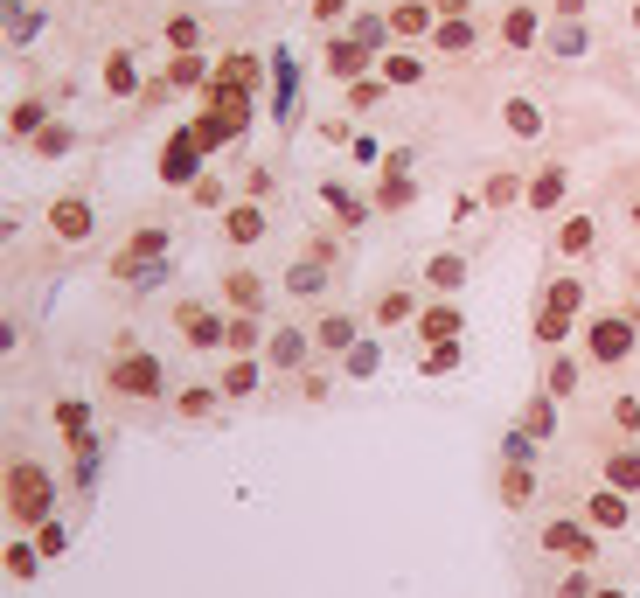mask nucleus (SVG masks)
I'll return each instance as SVG.
<instances>
[{
	"label": "nucleus",
	"mask_w": 640,
	"mask_h": 598,
	"mask_svg": "<svg viewBox=\"0 0 640 598\" xmlns=\"http://www.w3.org/2000/svg\"><path fill=\"white\" fill-rule=\"evenodd\" d=\"M557 202H564V167H543L529 181V209H557Z\"/></svg>",
	"instance_id": "nucleus-31"
},
{
	"label": "nucleus",
	"mask_w": 640,
	"mask_h": 598,
	"mask_svg": "<svg viewBox=\"0 0 640 598\" xmlns=\"http://www.w3.org/2000/svg\"><path fill=\"white\" fill-rule=\"evenodd\" d=\"M49 508H56V480H49L35 459H14V466H7V515H14L21 529H42Z\"/></svg>",
	"instance_id": "nucleus-2"
},
{
	"label": "nucleus",
	"mask_w": 640,
	"mask_h": 598,
	"mask_svg": "<svg viewBox=\"0 0 640 598\" xmlns=\"http://www.w3.org/2000/svg\"><path fill=\"white\" fill-rule=\"evenodd\" d=\"M432 28H439V7H432V0H404V7H390V35L411 42V35H432Z\"/></svg>",
	"instance_id": "nucleus-15"
},
{
	"label": "nucleus",
	"mask_w": 640,
	"mask_h": 598,
	"mask_svg": "<svg viewBox=\"0 0 640 598\" xmlns=\"http://www.w3.org/2000/svg\"><path fill=\"white\" fill-rule=\"evenodd\" d=\"M293 91H300V63L293 56H272V112L293 119Z\"/></svg>",
	"instance_id": "nucleus-21"
},
{
	"label": "nucleus",
	"mask_w": 640,
	"mask_h": 598,
	"mask_svg": "<svg viewBox=\"0 0 640 598\" xmlns=\"http://www.w3.org/2000/svg\"><path fill=\"white\" fill-rule=\"evenodd\" d=\"M376 320H383V327H397V320H418V299H411V293H383V299H376Z\"/></svg>",
	"instance_id": "nucleus-40"
},
{
	"label": "nucleus",
	"mask_w": 640,
	"mask_h": 598,
	"mask_svg": "<svg viewBox=\"0 0 640 598\" xmlns=\"http://www.w3.org/2000/svg\"><path fill=\"white\" fill-rule=\"evenodd\" d=\"M35 147H42V160L70 153V126H42V133H35Z\"/></svg>",
	"instance_id": "nucleus-50"
},
{
	"label": "nucleus",
	"mask_w": 640,
	"mask_h": 598,
	"mask_svg": "<svg viewBox=\"0 0 640 598\" xmlns=\"http://www.w3.org/2000/svg\"><path fill=\"white\" fill-rule=\"evenodd\" d=\"M550 7H557V14H571V21L585 14V0H550Z\"/></svg>",
	"instance_id": "nucleus-60"
},
{
	"label": "nucleus",
	"mask_w": 640,
	"mask_h": 598,
	"mask_svg": "<svg viewBox=\"0 0 640 598\" xmlns=\"http://www.w3.org/2000/svg\"><path fill=\"white\" fill-rule=\"evenodd\" d=\"M35 550H42V557H56V550H63V529H56V522H42V529H35Z\"/></svg>",
	"instance_id": "nucleus-55"
},
{
	"label": "nucleus",
	"mask_w": 640,
	"mask_h": 598,
	"mask_svg": "<svg viewBox=\"0 0 640 598\" xmlns=\"http://www.w3.org/2000/svg\"><path fill=\"white\" fill-rule=\"evenodd\" d=\"M341 14H348V0H314V21H320V28H327V21H341Z\"/></svg>",
	"instance_id": "nucleus-58"
},
{
	"label": "nucleus",
	"mask_w": 640,
	"mask_h": 598,
	"mask_svg": "<svg viewBox=\"0 0 640 598\" xmlns=\"http://www.w3.org/2000/svg\"><path fill=\"white\" fill-rule=\"evenodd\" d=\"M258 341H265L258 313H237V320H230V334H223V348H230V355H258Z\"/></svg>",
	"instance_id": "nucleus-29"
},
{
	"label": "nucleus",
	"mask_w": 640,
	"mask_h": 598,
	"mask_svg": "<svg viewBox=\"0 0 640 598\" xmlns=\"http://www.w3.org/2000/svg\"><path fill=\"white\" fill-rule=\"evenodd\" d=\"M355 42H362V49H383V42H390V14H362V21H355Z\"/></svg>",
	"instance_id": "nucleus-43"
},
{
	"label": "nucleus",
	"mask_w": 640,
	"mask_h": 598,
	"mask_svg": "<svg viewBox=\"0 0 640 598\" xmlns=\"http://www.w3.org/2000/svg\"><path fill=\"white\" fill-rule=\"evenodd\" d=\"M606 487L634 494V487H640V452H613V459H606Z\"/></svg>",
	"instance_id": "nucleus-32"
},
{
	"label": "nucleus",
	"mask_w": 640,
	"mask_h": 598,
	"mask_svg": "<svg viewBox=\"0 0 640 598\" xmlns=\"http://www.w3.org/2000/svg\"><path fill=\"white\" fill-rule=\"evenodd\" d=\"M223 299H230L237 313H258V306H265V279H258L251 265H237V272H223Z\"/></svg>",
	"instance_id": "nucleus-14"
},
{
	"label": "nucleus",
	"mask_w": 640,
	"mask_h": 598,
	"mask_svg": "<svg viewBox=\"0 0 640 598\" xmlns=\"http://www.w3.org/2000/svg\"><path fill=\"white\" fill-rule=\"evenodd\" d=\"M522 432H529V439H557V397H529Z\"/></svg>",
	"instance_id": "nucleus-30"
},
{
	"label": "nucleus",
	"mask_w": 640,
	"mask_h": 598,
	"mask_svg": "<svg viewBox=\"0 0 640 598\" xmlns=\"http://www.w3.org/2000/svg\"><path fill=\"white\" fill-rule=\"evenodd\" d=\"M634 28H640V7H634Z\"/></svg>",
	"instance_id": "nucleus-63"
},
{
	"label": "nucleus",
	"mask_w": 640,
	"mask_h": 598,
	"mask_svg": "<svg viewBox=\"0 0 640 598\" xmlns=\"http://www.w3.org/2000/svg\"><path fill=\"white\" fill-rule=\"evenodd\" d=\"M320 202H327V209H334V216H341V223H348V230H355V223H362V202H355V195H348V188H341V181H320Z\"/></svg>",
	"instance_id": "nucleus-36"
},
{
	"label": "nucleus",
	"mask_w": 640,
	"mask_h": 598,
	"mask_svg": "<svg viewBox=\"0 0 640 598\" xmlns=\"http://www.w3.org/2000/svg\"><path fill=\"white\" fill-rule=\"evenodd\" d=\"M536 341H543V348H564V341H571V313L543 306V313H536Z\"/></svg>",
	"instance_id": "nucleus-37"
},
{
	"label": "nucleus",
	"mask_w": 640,
	"mask_h": 598,
	"mask_svg": "<svg viewBox=\"0 0 640 598\" xmlns=\"http://www.w3.org/2000/svg\"><path fill=\"white\" fill-rule=\"evenodd\" d=\"M536 446H543V439H529V432H508V439H501V459H508V466H529V459H536Z\"/></svg>",
	"instance_id": "nucleus-47"
},
{
	"label": "nucleus",
	"mask_w": 640,
	"mask_h": 598,
	"mask_svg": "<svg viewBox=\"0 0 640 598\" xmlns=\"http://www.w3.org/2000/svg\"><path fill=\"white\" fill-rule=\"evenodd\" d=\"M223 237H230V244H258V237H265V202H251V195L230 202V209H223Z\"/></svg>",
	"instance_id": "nucleus-11"
},
{
	"label": "nucleus",
	"mask_w": 640,
	"mask_h": 598,
	"mask_svg": "<svg viewBox=\"0 0 640 598\" xmlns=\"http://www.w3.org/2000/svg\"><path fill=\"white\" fill-rule=\"evenodd\" d=\"M474 42H480V35H474V21H467V14H460V21H439V28H432V56H467Z\"/></svg>",
	"instance_id": "nucleus-22"
},
{
	"label": "nucleus",
	"mask_w": 640,
	"mask_h": 598,
	"mask_svg": "<svg viewBox=\"0 0 640 598\" xmlns=\"http://www.w3.org/2000/svg\"><path fill=\"white\" fill-rule=\"evenodd\" d=\"M460 327H467V320H460V306H453V299H432V306L418 313V334H425V348H432V341H460Z\"/></svg>",
	"instance_id": "nucleus-12"
},
{
	"label": "nucleus",
	"mask_w": 640,
	"mask_h": 598,
	"mask_svg": "<svg viewBox=\"0 0 640 598\" xmlns=\"http://www.w3.org/2000/svg\"><path fill=\"white\" fill-rule=\"evenodd\" d=\"M202 167H209V147L195 140V126H181V133L160 147V181H167V188H195Z\"/></svg>",
	"instance_id": "nucleus-4"
},
{
	"label": "nucleus",
	"mask_w": 640,
	"mask_h": 598,
	"mask_svg": "<svg viewBox=\"0 0 640 598\" xmlns=\"http://www.w3.org/2000/svg\"><path fill=\"white\" fill-rule=\"evenodd\" d=\"M272 188H279V181H272V167H251V174H244V195H251V202H265Z\"/></svg>",
	"instance_id": "nucleus-53"
},
{
	"label": "nucleus",
	"mask_w": 640,
	"mask_h": 598,
	"mask_svg": "<svg viewBox=\"0 0 640 598\" xmlns=\"http://www.w3.org/2000/svg\"><path fill=\"white\" fill-rule=\"evenodd\" d=\"M174 404H181V418H209V411H216V390H209V383H188Z\"/></svg>",
	"instance_id": "nucleus-42"
},
{
	"label": "nucleus",
	"mask_w": 640,
	"mask_h": 598,
	"mask_svg": "<svg viewBox=\"0 0 640 598\" xmlns=\"http://www.w3.org/2000/svg\"><path fill=\"white\" fill-rule=\"evenodd\" d=\"M105 390H119V397H160L167 390V369H160V355H147L133 334H119L112 341V362H105Z\"/></svg>",
	"instance_id": "nucleus-1"
},
{
	"label": "nucleus",
	"mask_w": 640,
	"mask_h": 598,
	"mask_svg": "<svg viewBox=\"0 0 640 598\" xmlns=\"http://www.w3.org/2000/svg\"><path fill=\"white\" fill-rule=\"evenodd\" d=\"M91 223H98L91 195H56V202H49V230H56L63 244H84V237H91Z\"/></svg>",
	"instance_id": "nucleus-7"
},
{
	"label": "nucleus",
	"mask_w": 640,
	"mask_h": 598,
	"mask_svg": "<svg viewBox=\"0 0 640 598\" xmlns=\"http://www.w3.org/2000/svg\"><path fill=\"white\" fill-rule=\"evenodd\" d=\"M174 334H181L188 348H223L230 320H223L216 306H202V299H181V306H174Z\"/></svg>",
	"instance_id": "nucleus-5"
},
{
	"label": "nucleus",
	"mask_w": 640,
	"mask_h": 598,
	"mask_svg": "<svg viewBox=\"0 0 640 598\" xmlns=\"http://www.w3.org/2000/svg\"><path fill=\"white\" fill-rule=\"evenodd\" d=\"M35 557H42V550H28V543H14V550H7V578H35Z\"/></svg>",
	"instance_id": "nucleus-52"
},
{
	"label": "nucleus",
	"mask_w": 640,
	"mask_h": 598,
	"mask_svg": "<svg viewBox=\"0 0 640 598\" xmlns=\"http://www.w3.org/2000/svg\"><path fill=\"white\" fill-rule=\"evenodd\" d=\"M160 258H167V230L147 223V230H133V237H126V251L112 258V279H119V286H154V279H160Z\"/></svg>",
	"instance_id": "nucleus-3"
},
{
	"label": "nucleus",
	"mask_w": 640,
	"mask_h": 598,
	"mask_svg": "<svg viewBox=\"0 0 640 598\" xmlns=\"http://www.w3.org/2000/svg\"><path fill=\"white\" fill-rule=\"evenodd\" d=\"M592 598H627V592H592Z\"/></svg>",
	"instance_id": "nucleus-61"
},
{
	"label": "nucleus",
	"mask_w": 640,
	"mask_h": 598,
	"mask_svg": "<svg viewBox=\"0 0 640 598\" xmlns=\"http://www.w3.org/2000/svg\"><path fill=\"white\" fill-rule=\"evenodd\" d=\"M446 369H460V341H432L425 348V376H446Z\"/></svg>",
	"instance_id": "nucleus-44"
},
{
	"label": "nucleus",
	"mask_w": 640,
	"mask_h": 598,
	"mask_svg": "<svg viewBox=\"0 0 640 598\" xmlns=\"http://www.w3.org/2000/svg\"><path fill=\"white\" fill-rule=\"evenodd\" d=\"M411 195H418V181L383 167V181H376V209H411Z\"/></svg>",
	"instance_id": "nucleus-28"
},
{
	"label": "nucleus",
	"mask_w": 640,
	"mask_h": 598,
	"mask_svg": "<svg viewBox=\"0 0 640 598\" xmlns=\"http://www.w3.org/2000/svg\"><path fill=\"white\" fill-rule=\"evenodd\" d=\"M28 28H35V14H28V7H7V35H14V42H21V35H28Z\"/></svg>",
	"instance_id": "nucleus-57"
},
{
	"label": "nucleus",
	"mask_w": 640,
	"mask_h": 598,
	"mask_svg": "<svg viewBox=\"0 0 640 598\" xmlns=\"http://www.w3.org/2000/svg\"><path fill=\"white\" fill-rule=\"evenodd\" d=\"M543 390H550V397H571V390H578V362H564V355H557V362H550V383H543Z\"/></svg>",
	"instance_id": "nucleus-49"
},
{
	"label": "nucleus",
	"mask_w": 640,
	"mask_h": 598,
	"mask_svg": "<svg viewBox=\"0 0 640 598\" xmlns=\"http://www.w3.org/2000/svg\"><path fill=\"white\" fill-rule=\"evenodd\" d=\"M550 56H585V28H578L571 14H557V28H550Z\"/></svg>",
	"instance_id": "nucleus-34"
},
{
	"label": "nucleus",
	"mask_w": 640,
	"mask_h": 598,
	"mask_svg": "<svg viewBox=\"0 0 640 598\" xmlns=\"http://www.w3.org/2000/svg\"><path fill=\"white\" fill-rule=\"evenodd\" d=\"M188 202H195V209H216V202H223V181H216V174H202V181L188 188Z\"/></svg>",
	"instance_id": "nucleus-51"
},
{
	"label": "nucleus",
	"mask_w": 640,
	"mask_h": 598,
	"mask_svg": "<svg viewBox=\"0 0 640 598\" xmlns=\"http://www.w3.org/2000/svg\"><path fill=\"white\" fill-rule=\"evenodd\" d=\"M369 56H376V49H362L355 35H334V42H327V77H334V84H355V77L369 70Z\"/></svg>",
	"instance_id": "nucleus-9"
},
{
	"label": "nucleus",
	"mask_w": 640,
	"mask_h": 598,
	"mask_svg": "<svg viewBox=\"0 0 640 598\" xmlns=\"http://www.w3.org/2000/svg\"><path fill=\"white\" fill-rule=\"evenodd\" d=\"M209 77H216V63H209L202 49H181V56L167 63V84H174V91H202Z\"/></svg>",
	"instance_id": "nucleus-16"
},
{
	"label": "nucleus",
	"mask_w": 640,
	"mask_h": 598,
	"mask_svg": "<svg viewBox=\"0 0 640 598\" xmlns=\"http://www.w3.org/2000/svg\"><path fill=\"white\" fill-rule=\"evenodd\" d=\"M536 35H543V14L536 7H508L501 14V42L508 49H536Z\"/></svg>",
	"instance_id": "nucleus-18"
},
{
	"label": "nucleus",
	"mask_w": 640,
	"mask_h": 598,
	"mask_svg": "<svg viewBox=\"0 0 640 598\" xmlns=\"http://www.w3.org/2000/svg\"><path fill=\"white\" fill-rule=\"evenodd\" d=\"M42 126H49V105H42V98H21V105H14V119H7V133H14V140H35Z\"/></svg>",
	"instance_id": "nucleus-27"
},
{
	"label": "nucleus",
	"mask_w": 640,
	"mask_h": 598,
	"mask_svg": "<svg viewBox=\"0 0 640 598\" xmlns=\"http://www.w3.org/2000/svg\"><path fill=\"white\" fill-rule=\"evenodd\" d=\"M529 487H536V480H529V466H508V473H501V501H508V508H522V501H529Z\"/></svg>",
	"instance_id": "nucleus-46"
},
{
	"label": "nucleus",
	"mask_w": 640,
	"mask_h": 598,
	"mask_svg": "<svg viewBox=\"0 0 640 598\" xmlns=\"http://www.w3.org/2000/svg\"><path fill=\"white\" fill-rule=\"evenodd\" d=\"M543 550H557V557H571V564H592V557H599V543H592L585 522H550V529H543Z\"/></svg>",
	"instance_id": "nucleus-8"
},
{
	"label": "nucleus",
	"mask_w": 640,
	"mask_h": 598,
	"mask_svg": "<svg viewBox=\"0 0 640 598\" xmlns=\"http://www.w3.org/2000/svg\"><path fill=\"white\" fill-rule=\"evenodd\" d=\"M376 369H383V348L376 341H355L348 348V376H376Z\"/></svg>",
	"instance_id": "nucleus-45"
},
{
	"label": "nucleus",
	"mask_w": 640,
	"mask_h": 598,
	"mask_svg": "<svg viewBox=\"0 0 640 598\" xmlns=\"http://www.w3.org/2000/svg\"><path fill=\"white\" fill-rule=\"evenodd\" d=\"M105 91H112V98H140V91H147L140 70H133V56H105Z\"/></svg>",
	"instance_id": "nucleus-24"
},
{
	"label": "nucleus",
	"mask_w": 640,
	"mask_h": 598,
	"mask_svg": "<svg viewBox=\"0 0 640 598\" xmlns=\"http://www.w3.org/2000/svg\"><path fill=\"white\" fill-rule=\"evenodd\" d=\"M355 341H362V327H355L348 313H327V320L314 327V348H327V355H348Z\"/></svg>",
	"instance_id": "nucleus-20"
},
{
	"label": "nucleus",
	"mask_w": 640,
	"mask_h": 598,
	"mask_svg": "<svg viewBox=\"0 0 640 598\" xmlns=\"http://www.w3.org/2000/svg\"><path fill=\"white\" fill-rule=\"evenodd\" d=\"M383 91H390V77H355V84H348V112H376Z\"/></svg>",
	"instance_id": "nucleus-35"
},
{
	"label": "nucleus",
	"mask_w": 640,
	"mask_h": 598,
	"mask_svg": "<svg viewBox=\"0 0 640 598\" xmlns=\"http://www.w3.org/2000/svg\"><path fill=\"white\" fill-rule=\"evenodd\" d=\"M613 418H620L627 432H640V397H620V404H613Z\"/></svg>",
	"instance_id": "nucleus-56"
},
{
	"label": "nucleus",
	"mask_w": 640,
	"mask_h": 598,
	"mask_svg": "<svg viewBox=\"0 0 640 598\" xmlns=\"http://www.w3.org/2000/svg\"><path fill=\"white\" fill-rule=\"evenodd\" d=\"M634 230H640V202H634Z\"/></svg>",
	"instance_id": "nucleus-62"
},
{
	"label": "nucleus",
	"mask_w": 640,
	"mask_h": 598,
	"mask_svg": "<svg viewBox=\"0 0 640 598\" xmlns=\"http://www.w3.org/2000/svg\"><path fill=\"white\" fill-rule=\"evenodd\" d=\"M167 42H174V56H181V49H195V42H202L195 14H174V21H167Z\"/></svg>",
	"instance_id": "nucleus-48"
},
{
	"label": "nucleus",
	"mask_w": 640,
	"mask_h": 598,
	"mask_svg": "<svg viewBox=\"0 0 640 598\" xmlns=\"http://www.w3.org/2000/svg\"><path fill=\"white\" fill-rule=\"evenodd\" d=\"M592 244H599V223H592V216H564V230H557V251H564V258H585Z\"/></svg>",
	"instance_id": "nucleus-23"
},
{
	"label": "nucleus",
	"mask_w": 640,
	"mask_h": 598,
	"mask_svg": "<svg viewBox=\"0 0 640 598\" xmlns=\"http://www.w3.org/2000/svg\"><path fill=\"white\" fill-rule=\"evenodd\" d=\"M585 348H592V362H627L634 355V320L627 313H599L585 327Z\"/></svg>",
	"instance_id": "nucleus-6"
},
{
	"label": "nucleus",
	"mask_w": 640,
	"mask_h": 598,
	"mask_svg": "<svg viewBox=\"0 0 640 598\" xmlns=\"http://www.w3.org/2000/svg\"><path fill=\"white\" fill-rule=\"evenodd\" d=\"M383 77H390L397 91H411V84L425 77V56H383Z\"/></svg>",
	"instance_id": "nucleus-39"
},
{
	"label": "nucleus",
	"mask_w": 640,
	"mask_h": 598,
	"mask_svg": "<svg viewBox=\"0 0 640 598\" xmlns=\"http://www.w3.org/2000/svg\"><path fill=\"white\" fill-rule=\"evenodd\" d=\"M307 348H314V327H279V334L265 341V369H300Z\"/></svg>",
	"instance_id": "nucleus-10"
},
{
	"label": "nucleus",
	"mask_w": 640,
	"mask_h": 598,
	"mask_svg": "<svg viewBox=\"0 0 640 598\" xmlns=\"http://www.w3.org/2000/svg\"><path fill=\"white\" fill-rule=\"evenodd\" d=\"M543 306H557V313H578V306H585V279H550Z\"/></svg>",
	"instance_id": "nucleus-38"
},
{
	"label": "nucleus",
	"mask_w": 640,
	"mask_h": 598,
	"mask_svg": "<svg viewBox=\"0 0 640 598\" xmlns=\"http://www.w3.org/2000/svg\"><path fill=\"white\" fill-rule=\"evenodd\" d=\"M585 522H592V529H627V494H620V487H599V494L585 501Z\"/></svg>",
	"instance_id": "nucleus-19"
},
{
	"label": "nucleus",
	"mask_w": 640,
	"mask_h": 598,
	"mask_svg": "<svg viewBox=\"0 0 640 598\" xmlns=\"http://www.w3.org/2000/svg\"><path fill=\"white\" fill-rule=\"evenodd\" d=\"M84 418H91V411H84V404H77V397H70V404H56V425H63V432H91V425H84Z\"/></svg>",
	"instance_id": "nucleus-54"
},
{
	"label": "nucleus",
	"mask_w": 640,
	"mask_h": 598,
	"mask_svg": "<svg viewBox=\"0 0 640 598\" xmlns=\"http://www.w3.org/2000/svg\"><path fill=\"white\" fill-rule=\"evenodd\" d=\"M425 286H432L439 299H453L460 286H467V258H460V251H432V265H425Z\"/></svg>",
	"instance_id": "nucleus-13"
},
{
	"label": "nucleus",
	"mask_w": 640,
	"mask_h": 598,
	"mask_svg": "<svg viewBox=\"0 0 640 598\" xmlns=\"http://www.w3.org/2000/svg\"><path fill=\"white\" fill-rule=\"evenodd\" d=\"M216 77L237 84V91H258V84H265V63H258L251 49H230V56H216Z\"/></svg>",
	"instance_id": "nucleus-17"
},
{
	"label": "nucleus",
	"mask_w": 640,
	"mask_h": 598,
	"mask_svg": "<svg viewBox=\"0 0 640 598\" xmlns=\"http://www.w3.org/2000/svg\"><path fill=\"white\" fill-rule=\"evenodd\" d=\"M480 195H487V209H508V202H515V195H529V188H522L515 174H487V188H480Z\"/></svg>",
	"instance_id": "nucleus-41"
},
{
	"label": "nucleus",
	"mask_w": 640,
	"mask_h": 598,
	"mask_svg": "<svg viewBox=\"0 0 640 598\" xmlns=\"http://www.w3.org/2000/svg\"><path fill=\"white\" fill-rule=\"evenodd\" d=\"M432 7H439V21H460V14H467L474 0H432Z\"/></svg>",
	"instance_id": "nucleus-59"
},
{
	"label": "nucleus",
	"mask_w": 640,
	"mask_h": 598,
	"mask_svg": "<svg viewBox=\"0 0 640 598\" xmlns=\"http://www.w3.org/2000/svg\"><path fill=\"white\" fill-rule=\"evenodd\" d=\"M501 126H508L515 140H536V133H543V112H536L529 98H508V105H501Z\"/></svg>",
	"instance_id": "nucleus-25"
},
{
	"label": "nucleus",
	"mask_w": 640,
	"mask_h": 598,
	"mask_svg": "<svg viewBox=\"0 0 640 598\" xmlns=\"http://www.w3.org/2000/svg\"><path fill=\"white\" fill-rule=\"evenodd\" d=\"M320 286H327V265H320V258H300V265H293V272H286V293H320Z\"/></svg>",
	"instance_id": "nucleus-33"
},
{
	"label": "nucleus",
	"mask_w": 640,
	"mask_h": 598,
	"mask_svg": "<svg viewBox=\"0 0 640 598\" xmlns=\"http://www.w3.org/2000/svg\"><path fill=\"white\" fill-rule=\"evenodd\" d=\"M265 383V362H251V355H237L230 369H223V397H251Z\"/></svg>",
	"instance_id": "nucleus-26"
}]
</instances>
